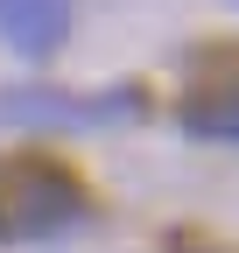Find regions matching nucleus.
<instances>
[{"label": "nucleus", "mask_w": 239, "mask_h": 253, "mask_svg": "<svg viewBox=\"0 0 239 253\" xmlns=\"http://www.w3.org/2000/svg\"><path fill=\"white\" fill-rule=\"evenodd\" d=\"M92 218V190L71 162L42 148L0 155V246H42Z\"/></svg>", "instance_id": "f257e3e1"}, {"label": "nucleus", "mask_w": 239, "mask_h": 253, "mask_svg": "<svg viewBox=\"0 0 239 253\" xmlns=\"http://www.w3.org/2000/svg\"><path fill=\"white\" fill-rule=\"evenodd\" d=\"M120 120H141V91L134 84L92 91V99H78V91H64V84L0 91V126H120Z\"/></svg>", "instance_id": "f03ea898"}, {"label": "nucleus", "mask_w": 239, "mask_h": 253, "mask_svg": "<svg viewBox=\"0 0 239 253\" xmlns=\"http://www.w3.org/2000/svg\"><path fill=\"white\" fill-rule=\"evenodd\" d=\"M176 126H183L190 141H225V148H239V56L204 63V71L183 84Z\"/></svg>", "instance_id": "7ed1b4c3"}, {"label": "nucleus", "mask_w": 239, "mask_h": 253, "mask_svg": "<svg viewBox=\"0 0 239 253\" xmlns=\"http://www.w3.org/2000/svg\"><path fill=\"white\" fill-rule=\"evenodd\" d=\"M71 28V0H0V36L21 56H56Z\"/></svg>", "instance_id": "20e7f679"}, {"label": "nucleus", "mask_w": 239, "mask_h": 253, "mask_svg": "<svg viewBox=\"0 0 239 253\" xmlns=\"http://www.w3.org/2000/svg\"><path fill=\"white\" fill-rule=\"evenodd\" d=\"M183 253H225V246H183Z\"/></svg>", "instance_id": "39448f33"}, {"label": "nucleus", "mask_w": 239, "mask_h": 253, "mask_svg": "<svg viewBox=\"0 0 239 253\" xmlns=\"http://www.w3.org/2000/svg\"><path fill=\"white\" fill-rule=\"evenodd\" d=\"M232 7H239V0H232Z\"/></svg>", "instance_id": "423d86ee"}]
</instances>
